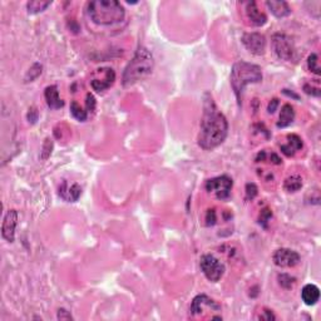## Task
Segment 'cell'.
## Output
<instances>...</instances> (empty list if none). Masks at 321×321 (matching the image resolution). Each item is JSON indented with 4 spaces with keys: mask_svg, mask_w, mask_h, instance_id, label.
<instances>
[{
    "mask_svg": "<svg viewBox=\"0 0 321 321\" xmlns=\"http://www.w3.org/2000/svg\"><path fill=\"white\" fill-rule=\"evenodd\" d=\"M257 195V187L255 183H247L246 185V198L252 200Z\"/></svg>",
    "mask_w": 321,
    "mask_h": 321,
    "instance_id": "4316f807",
    "label": "cell"
},
{
    "mask_svg": "<svg viewBox=\"0 0 321 321\" xmlns=\"http://www.w3.org/2000/svg\"><path fill=\"white\" fill-rule=\"evenodd\" d=\"M307 67H309L310 72H312L314 74L319 75L320 74V65H319V57L317 54L312 53L311 55L307 59Z\"/></svg>",
    "mask_w": 321,
    "mask_h": 321,
    "instance_id": "603a6c76",
    "label": "cell"
},
{
    "mask_svg": "<svg viewBox=\"0 0 321 321\" xmlns=\"http://www.w3.org/2000/svg\"><path fill=\"white\" fill-rule=\"evenodd\" d=\"M58 320H73V316L67 311L65 309H59L58 310V315H57Z\"/></svg>",
    "mask_w": 321,
    "mask_h": 321,
    "instance_id": "f546056e",
    "label": "cell"
},
{
    "mask_svg": "<svg viewBox=\"0 0 321 321\" xmlns=\"http://www.w3.org/2000/svg\"><path fill=\"white\" fill-rule=\"evenodd\" d=\"M228 133V123L226 117L216 107L210 96H206L203 104V117L198 134V144L201 148L210 151L225 142Z\"/></svg>",
    "mask_w": 321,
    "mask_h": 321,
    "instance_id": "6da1fadb",
    "label": "cell"
},
{
    "mask_svg": "<svg viewBox=\"0 0 321 321\" xmlns=\"http://www.w3.org/2000/svg\"><path fill=\"white\" fill-rule=\"evenodd\" d=\"M18 225V212L15 210H9L4 216L2 225V236L8 242H13L15 238V228Z\"/></svg>",
    "mask_w": 321,
    "mask_h": 321,
    "instance_id": "30bf717a",
    "label": "cell"
},
{
    "mask_svg": "<svg viewBox=\"0 0 321 321\" xmlns=\"http://www.w3.org/2000/svg\"><path fill=\"white\" fill-rule=\"evenodd\" d=\"M87 14L96 24L113 25L124 19L126 10L116 0H94L87 4Z\"/></svg>",
    "mask_w": 321,
    "mask_h": 321,
    "instance_id": "7a4b0ae2",
    "label": "cell"
},
{
    "mask_svg": "<svg viewBox=\"0 0 321 321\" xmlns=\"http://www.w3.org/2000/svg\"><path fill=\"white\" fill-rule=\"evenodd\" d=\"M45 101H47L48 107L50 109H59L64 106V102L60 98L59 91H58L57 86H49L45 88L44 92Z\"/></svg>",
    "mask_w": 321,
    "mask_h": 321,
    "instance_id": "4fadbf2b",
    "label": "cell"
},
{
    "mask_svg": "<svg viewBox=\"0 0 321 321\" xmlns=\"http://www.w3.org/2000/svg\"><path fill=\"white\" fill-rule=\"evenodd\" d=\"M82 193V188L77 183L74 185H69L68 182H63L62 186L59 188V196L63 200L68 201V202H75V201L79 198Z\"/></svg>",
    "mask_w": 321,
    "mask_h": 321,
    "instance_id": "7c38bea8",
    "label": "cell"
},
{
    "mask_svg": "<svg viewBox=\"0 0 321 321\" xmlns=\"http://www.w3.org/2000/svg\"><path fill=\"white\" fill-rule=\"evenodd\" d=\"M154 60L153 55L151 54L147 48L139 47L134 54L133 59L128 63L126 70L123 73V86L129 87L139 82L147 75H149L153 70Z\"/></svg>",
    "mask_w": 321,
    "mask_h": 321,
    "instance_id": "3957f363",
    "label": "cell"
},
{
    "mask_svg": "<svg viewBox=\"0 0 321 321\" xmlns=\"http://www.w3.org/2000/svg\"><path fill=\"white\" fill-rule=\"evenodd\" d=\"M264 312H265V315H261V316H260V319L261 320H275L276 319V317H275V315L272 314L270 310H265Z\"/></svg>",
    "mask_w": 321,
    "mask_h": 321,
    "instance_id": "d6a6232c",
    "label": "cell"
},
{
    "mask_svg": "<svg viewBox=\"0 0 321 321\" xmlns=\"http://www.w3.org/2000/svg\"><path fill=\"white\" fill-rule=\"evenodd\" d=\"M272 212L269 208H265L264 211H261V215H260V223H264V226L266 227V223L269 222V220L271 218Z\"/></svg>",
    "mask_w": 321,
    "mask_h": 321,
    "instance_id": "83f0119b",
    "label": "cell"
},
{
    "mask_svg": "<svg viewBox=\"0 0 321 321\" xmlns=\"http://www.w3.org/2000/svg\"><path fill=\"white\" fill-rule=\"evenodd\" d=\"M295 119V111L292 108L291 104H285L281 108V113H280V119L277 122V127L279 128H286L290 124L294 122Z\"/></svg>",
    "mask_w": 321,
    "mask_h": 321,
    "instance_id": "d6986e66",
    "label": "cell"
},
{
    "mask_svg": "<svg viewBox=\"0 0 321 321\" xmlns=\"http://www.w3.org/2000/svg\"><path fill=\"white\" fill-rule=\"evenodd\" d=\"M274 264L279 267H294L300 262V255L290 249H279L275 251Z\"/></svg>",
    "mask_w": 321,
    "mask_h": 321,
    "instance_id": "9c48e42d",
    "label": "cell"
},
{
    "mask_svg": "<svg viewBox=\"0 0 321 321\" xmlns=\"http://www.w3.org/2000/svg\"><path fill=\"white\" fill-rule=\"evenodd\" d=\"M279 282L282 287H285V289H290V287H292V285L295 284V279L287 274H281L279 275Z\"/></svg>",
    "mask_w": 321,
    "mask_h": 321,
    "instance_id": "d4e9b609",
    "label": "cell"
},
{
    "mask_svg": "<svg viewBox=\"0 0 321 321\" xmlns=\"http://www.w3.org/2000/svg\"><path fill=\"white\" fill-rule=\"evenodd\" d=\"M52 2H39V0H35V2H29L27 4V9L29 14H38V13H42L47 9L48 7H50Z\"/></svg>",
    "mask_w": 321,
    "mask_h": 321,
    "instance_id": "ffe728a7",
    "label": "cell"
},
{
    "mask_svg": "<svg viewBox=\"0 0 321 321\" xmlns=\"http://www.w3.org/2000/svg\"><path fill=\"white\" fill-rule=\"evenodd\" d=\"M104 69H106V74H104L103 79L94 78V79L91 82L92 88L96 92H98V93L111 88V86L114 83V81H116V73H114V70L112 69V68H104Z\"/></svg>",
    "mask_w": 321,
    "mask_h": 321,
    "instance_id": "8fae6325",
    "label": "cell"
},
{
    "mask_svg": "<svg viewBox=\"0 0 321 321\" xmlns=\"http://www.w3.org/2000/svg\"><path fill=\"white\" fill-rule=\"evenodd\" d=\"M201 270L206 279L211 282H217L225 274V266L213 255H203L200 261Z\"/></svg>",
    "mask_w": 321,
    "mask_h": 321,
    "instance_id": "5b68a950",
    "label": "cell"
},
{
    "mask_svg": "<svg viewBox=\"0 0 321 321\" xmlns=\"http://www.w3.org/2000/svg\"><path fill=\"white\" fill-rule=\"evenodd\" d=\"M203 306H213L220 309V305L216 304V302L213 301V300H211L208 296H206V295H198V296H196L195 299H193L192 305H191V314H201L203 310Z\"/></svg>",
    "mask_w": 321,
    "mask_h": 321,
    "instance_id": "e0dca14e",
    "label": "cell"
},
{
    "mask_svg": "<svg viewBox=\"0 0 321 321\" xmlns=\"http://www.w3.org/2000/svg\"><path fill=\"white\" fill-rule=\"evenodd\" d=\"M301 299L309 306L316 304L320 299V290L316 285L314 284H307L302 287L301 291Z\"/></svg>",
    "mask_w": 321,
    "mask_h": 321,
    "instance_id": "9a60e30c",
    "label": "cell"
},
{
    "mask_svg": "<svg viewBox=\"0 0 321 321\" xmlns=\"http://www.w3.org/2000/svg\"><path fill=\"white\" fill-rule=\"evenodd\" d=\"M272 48L280 59L291 60L294 59L295 48L290 38L285 34H276L272 38Z\"/></svg>",
    "mask_w": 321,
    "mask_h": 321,
    "instance_id": "52a82bcc",
    "label": "cell"
},
{
    "mask_svg": "<svg viewBox=\"0 0 321 321\" xmlns=\"http://www.w3.org/2000/svg\"><path fill=\"white\" fill-rule=\"evenodd\" d=\"M86 104H87V109H88L89 112H93L94 109H96V99H94V97L92 96L91 93L87 94Z\"/></svg>",
    "mask_w": 321,
    "mask_h": 321,
    "instance_id": "f1b7e54d",
    "label": "cell"
},
{
    "mask_svg": "<svg viewBox=\"0 0 321 321\" xmlns=\"http://www.w3.org/2000/svg\"><path fill=\"white\" fill-rule=\"evenodd\" d=\"M230 79L233 93L237 98V103L241 106L242 93H244L245 87L249 86V84L260 83L262 81L261 68L256 64H252V63L237 62L233 64Z\"/></svg>",
    "mask_w": 321,
    "mask_h": 321,
    "instance_id": "277c9868",
    "label": "cell"
},
{
    "mask_svg": "<svg viewBox=\"0 0 321 321\" xmlns=\"http://www.w3.org/2000/svg\"><path fill=\"white\" fill-rule=\"evenodd\" d=\"M246 14L249 20L251 22V24L256 25V27H261V25H264L267 22L266 15L262 12H260L259 8H257V4L255 2H251L247 4Z\"/></svg>",
    "mask_w": 321,
    "mask_h": 321,
    "instance_id": "5bb4252c",
    "label": "cell"
},
{
    "mask_svg": "<svg viewBox=\"0 0 321 321\" xmlns=\"http://www.w3.org/2000/svg\"><path fill=\"white\" fill-rule=\"evenodd\" d=\"M40 74H42V65L39 63H35L30 68L29 72L27 73V75H25V82H33L34 79H37Z\"/></svg>",
    "mask_w": 321,
    "mask_h": 321,
    "instance_id": "cb8c5ba5",
    "label": "cell"
},
{
    "mask_svg": "<svg viewBox=\"0 0 321 321\" xmlns=\"http://www.w3.org/2000/svg\"><path fill=\"white\" fill-rule=\"evenodd\" d=\"M232 185V180L228 176H218L207 181L206 190L210 193H215L216 197L220 200H226L230 196Z\"/></svg>",
    "mask_w": 321,
    "mask_h": 321,
    "instance_id": "8992f818",
    "label": "cell"
},
{
    "mask_svg": "<svg viewBox=\"0 0 321 321\" xmlns=\"http://www.w3.org/2000/svg\"><path fill=\"white\" fill-rule=\"evenodd\" d=\"M302 148V139L297 134H289L287 143L281 146V152L287 157H291Z\"/></svg>",
    "mask_w": 321,
    "mask_h": 321,
    "instance_id": "2e32d148",
    "label": "cell"
},
{
    "mask_svg": "<svg viewBox=\"0 0 321 321\" xmlns=\"http://www.w3.org/2000/svg\"><path fill=\"white\" fill-rule=\"evenodd\" d=\"M277 106H279V101H277V99H272V101L270 102V104H269V112H270V113H274V112L276 111Z\"/></svg>",
    "mask_w": 321,
    "mask_h": 321,
    "instance_id": "836d02e7",
    "label": "cell"
},
{
    "mask_svg": "<svg viewBox=\"0 0 321 321\" xmlns=\"http://www.w3.org/2000/svg\"><path fill=\"white\" fill-rule=\"evenodd\" d=\"M38 116H39V113H38L37 108H30L29 112H28V119H29V122H32V123H35V122L38 121Z\"/></svg>",
    "mask_w": 321,
    "mask_h": 321,
    "instance_id": "4dcf8cb0",
    "label": "cell"
},
{
    "mask_svg": "<svg viewBox=\"0 0 321 321\" xmlns=\"http://www.w3.org/2000/svg\"><path fill=\"white\" fill-rule=\"evenodd\" d=\"M284 187L289 192H296V191H299L302 187L301 177H299V176H291V177H289L285 181Z\"/></svg>",
    "mask_w": 321,
    "mask_h": 321,
    "instance_id": "44dd1931",
    "label": "cell"
},
{
    "mask_svg": "<svg viewBox=\"0 0 321 321\" xmlns=\"http://www.w3.org/2000/svg\"><path fill=\"white\" fill-rule=\"evenodd\" d=\"M52 148H53V143L49 138L45 139L44 144H43V153H42V158L47 159L48 157L52 153Z\"/></svg>",
    "mask_w": 321,
    "mask_h": 321,
    "instance_id": "484cf974",
    "label": "cell"
},
{
    "mask_svg": "<svg viewBox=\"0 0 321 321\" xmlns=\"http://www.w3.org/2000/svg\"><path fill=\"white\" fill-rule=\"evenodd\" d=\"M266 5L270 12L276 18H285L291 14V8L286 2H274L272 0V2H266Z\"/></svg>",
    "mask_w": 321,
    "mask_h": 321,
    "instance_id": "ac0fdd59",
    "label": "cell"
},
{
    "mask_svg": "<svg viewBox=\"0 0 321 321\" xmlns=\"http://www.w3.org/2000/svg\"><path fill=\"white\" fill-rule=\"evenodd\" d=\"M242 43L246 49L255 55L264 54L266 49V38L260 33H246L242 37Z\"/></svg>",
    "mask_w": 321,
    "mask_h": 321,
    "instance_id": "ba28073f",
    "label": "cell"
},
{
    "mask_svg": "<svg viewBox=\"0 0 321 321\" xmlns=\"http://www.w3.org/2000/svg\"><path fill=\"white\" fill-rule=\"evenodd\" d=\"M304 89L307 94H311V96H315V97L320 96V89L319 88H312V87L307 86L306 84V86H304Z\"/></svg>",
    "mask_w": 321,
    "mask_h": 321,
    "instance_id": "1f68e13d",
    "label": "cell"
},
{
    "mask_svg": "<svg viewBox=\"0 0 321 321\" xmlns=\"http://www.w3.org/2000/svg\"><path fill=\"white\" fill-rule=\"evenodd\" d=\"M70 113H72V116L74 117L75 119H78L79 122H84L87 119V117H88L87 111H84L77 102H72V103H70Z\"/></svg>",
    "mask_w": 321,
    "mask_h": 321,
    "instance_id": "7402d4cb",
    "label": "cell"
}]
</instances>
